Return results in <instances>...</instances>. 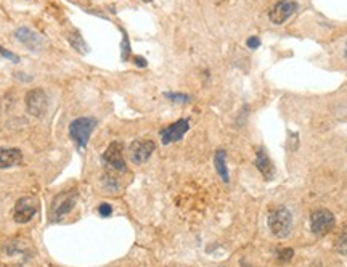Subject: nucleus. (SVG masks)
<instances>
[{
  "label": "nucleus",
  "instance_id": "nucleus-26",
  "mask_svg": "<svg viewBox=\"0 0 347 267\" xmlns=\"http://www.w3.org/2000/svg\"><path fill=\"white\" fill-rule=\"evenodd\" d=\"M143 2H151V0H143Z\"/></svg>",
  "mask_w": 347,
  "mask_h": 267
},
{
  "label": "nucleus",
  "instance_id": "nucleus-6",
  "mask_svg": "<svg viewBox=\"0 0 347 267\" xmlns=\"http://www.w3.org/2000/svg\"><path fill=\"white\" fill-rule=\"evenodd\" d=\"M39 209V201L34 197H23L16 201L13 209V219L16 224H28Z\"/></svg>",
  "mask_w": 347,
  "mask_h": 267
},
{
  "label": "nucleus",
  "instance_id": "nucleus-22",
  "mask_svg": "<svg viewBox=\"0 0 347 267\" xmlns=\"http://www.w3.org/2000/svg\"><path fill=\"white\" fill-rule=\"evenodd\" d=\"M297 145H299V137H297V134H289L288 148H289V150H296Z\"/></svg>",
  "mask_w": 347,
  "mask_h": 267
},
{
  "label": "nucleus",
  "instance_id": "nucleus-13",
  "mask_svg": "<svg viewBox=\"0 0 347 267\" xmlns=\"http://www.w3.org/2000/svg\"><path fill=\"white\" fill-rule=\"evenodd\" d=\"M23 153L18 148H0V169L20 165Z\"/></svg>",
  "mask_w": 347,
  "mask_h": 267
},
{
  "label": "nucleus",
  "instance_id": "nucleus-4",
  "mask_svg": "<svg viewBox=\"0 0 347 267\" xmlns=\"http://www.w3.org/2000/svg\"><path fill=\"white\" fill-rule=\"evenodd\" d=\"M334 224H336V217L328 209H316L310 214V230L316 236H323L331 232Z\"/></svg>",
  "mask_w": 347,
  "mask_h": 267
},
{
  "label": "nucleus",
  "instance_id": "nucleus-19",
  "mask_svg": "<svg viewBox=\"0 0 347 267\" xmlns=\"http://www.w3.org/2000/svg\"><path fill=\"white\" fill-rule=\"evenodd\" d=\"M121 47H123V58L127 60L130 55V45H129V37H127L126 31H123V45Z\"/></svg>",
  "mask_w": 347,
  "mask_h": 267
},
{
  "label": "nucleus",
  "instance_id": "nucleus-12",
  "mask_svg": "<svg viewBox=\"0 0 347 267\" xmlns=\"http://www.w3.org/2000/svg\"><path fill=\"white\" fill-rule=\"evenodd\" d=\"M255 166H257L259 172L264 175L265 180H270L273 177V165L265 148H259L257 155H255Z\"/></svg>",
  "mask_w": 347,
  "mask_h": 267
},
{
  "label": "nucleus",
  "instance_id": "nucleus-16",
  "mask_svg": "<svg viewBox=\"0 0 347 267\" xmlns=\"http://www.w3.org/2000/svg\"><path fill=\"white\" fill-rule=\"evenodd\" d=\"M294 256L293 248H278L277 250V259L278 263H289Z\"/></svg>",
  "mask_w": 347,
  "mask_h": 267
},
{
  "label": "nucleus",
  "instance_id": "nucleus-3",
  "mask_svg": "<svg viewBox=\"0 0 347 267\" xmlns=\"http://www.w3.org/2000/svg\"><path fill=\"white\" fill-rule=\"evenodd\" d=\"M96 126V119L95 118H77L69 124V135L74 140V143L77 145L79 150H82L87 147L90 134L95 129Z\"/></svg>",
  "mask_w": 347,
  "mask_h": 267
},
{
  "label": "nucleus",
  "instance_id": "nucleus-14",
  "mask_svg": "<svg viewBox=\"0 0 347 267\" xmlns=\"http://www.w3.org/2000/svg\"><path fill=\"white\" fill-rule=\"evenodd\" d=\"M214 166L217 174L221 175V179L228 184L230 182V174H228V167H227V153L223 150H217L216 156H214Z\"/></svg>",
  "mask_w": 347,
  "mask_h": 267
},
{
  "label": "nucleus",
  "instance_id": "nucleus-5",
  "mask_svg": "<svg viewBox=\"0 0 347 267\" xmlns=\"http://www.w3.org/2000/svg\"><path fill=\"white\" fill-rule=\"evenodd\" d=\"M26 110L29 114H32L35 118H42L48 108V97L44 89H32L26 94Z\"/></svg>",
  "mask_w": 347,
  "mask_h": 267
},
{
  "label": "nucleus",
  "instance_id": "nucleus-21",
  "mask_svg": "<svg viewBox=\"0 0 347 267\" xmlns=\"http://www.w3.org/2000/svg\"><path fill=\"white\" fill-rule=\"evenodd\" d=\"M0 55H2L3 58L10 60V62H13V63H20V58H18L13 52L7 50V48H3V47H0Z\"/></svg>",
  "mask_w": 347,
  "mask_h": 267
},
{
  "label": "nucleus",
  "instance_id": "nucleus-18",
  "mask_svg": "<svg viewBox=\"0 0 347 267\" xmlns=\"http://www.w3.org/2000/svg\"><path fill=\"white\" fill-rule=\"evenodd\" d=\"M336 250L343 254H347V227L344 229V232L339 235V238L336 241Z\"/></svg>",
  "mask_w": 347,
  "mask_h": 267
},
{
  "label": "nucleus",
  "instance_id": "nucleus-11",
  "mask_svg": "<svg viewBox=\"0 0 347 267\" xmlns=\"http://www.w3.org/2000/svg\"><path fill=\"white\" fill-rule=\"evenodd\" d=\"M16 39L26 45L29 50H40L44 47V39L37 33L31 31L29 28H18L15 31Z\"/></svg>",
  "mask_w": 347,
  "mask_h": 267
},
{
  "label": "nucleus",
  "instance_id": "nucleus-25",
  "mask_svg": "<svg viewBox=\"0 0 347 267\" xmlns=\"http://www.w3.org/2000/svg\"><path fill=\"white\" fill-rule=\"evenodd\" d=\"M346 58H347V45H346Z\"/></svg>",
  "mask_w": 347,
  "mask_h": 267
},
{
  "label": "nucleus",
  "instance_id": "nucleus-15",
  "mask_svg": "<svg viewBox=\"0 0 347 267\" xmlns=\"http://www.w3.org/2000/svg\"><path fill=\"white\" fill-rule=\"evenodd\" d=\"M68 40H69L71 47L74 48V50H77L79 53H82V55L89 52V47H87V44H85V40H84V37L79 31H72L68 35Z\"/></svg>",
  "mask_w": 347,
  "mask_h": 267
},
{
  "label": "nucleus",
  "instance_id": "nucleus-23",
  "mask_svg": "<svg viewBox=\"0 0 347 267\" xmlns=\"http://www.w3.org/2000/svg\"><path fill=\"white\" fill-rule=\"evenodd\" d=\"M246 45H248L249 48H257V47L260 45V39L255 37V35H252V37H249V39L246 40Z\"/></svg>",
  "mask_w": 347,
  "mask_h": 267
},
{
  "label": "nucleus",
  "instance_id": "nucleus-10",
  "mask_svg": "<svg viewBox=\"0 0 347 267\" xmlns=\"http://www.w3.org/2000/svg\"><path fill=\"white\" fill-rule=\"evenodd\" d=\"M296 10H297L296 2H291V0H280V2H277L273 5V8L270 10V13H269L270 21L275 24H283Z\"/></svg>",
  "mask_w": 347,
  "mask_h": 267
},
{
  "label": "nucleus",
  "instance_id": "nucleus-8",
  "mask_svg": "<svg viewBox=\"0 0 347 267\" xmlns=\"http://www.w3.org/2000/svg\"><path fill=\"white\" fill-rule=\"evenodd\" d=\"M103 161H105L111 169H114V171L124 172L127 166H126V161L123 156V145H121L119 142H113L106 148L105 153H103Z\"/></svg>",
  "mask_w": 347,
  "mask_h": 267
},
{
  "label": "nucleus",
  "instance_id": "nucleus-17",
  "mask_svg": "<svg viewBox=\"0 0 347 267\" xmlns=\"http://www.w3.org/2000/svg\"><path fill=\"white\" fill-rule=\"evenodd\" d=\"M164 95H166V99L172 100V101H175V103H188V101H191V97H190V95H187V94L166 92Z\"/></svg>",
  "mask_w": 347,
  "mask_h": 267
},
{
  "label": "nucleus",
  "instance_id": "nucleus-27",
  "mask_svg": "<svg viewBox=\"0 0 347 267\" xmlns=\"http://www.w3.org/2000/svg\"><path fill=\"white\" fill-rule=\"evenodd\" d=\"M243 266H245V267H251V266H246V264H243Z\"/></svg>",
  "mask_w": 347,
  "mask_h": 267
},
{
  "label": "nucleus",
  "instance_id": "nucleus-1",
  "mask_svg": "<svg viewBox=\"0 0 347 267\" xmlns=\"http://www.w3.org/2000/svg\"><path fill=\"white\" fill-rule=\"evenodd\" d=\"M76 201H77V190L74 189L58 193V195L53 198L52 206H50V221L60 222L64 216H68L72 211V208L76 206Z\"/></svg>",
  "mask_w": 347,
  "mask_h": 267
},
{
  "label": "nucleus",
  "instance_id": "nucleus-24",
  "mask_svg": "<svg viewBox=\"0 0 347 267\" xmlns=\"http://www.w3.org/2000/svg\"><path fill=\"white\" fill-rule=\"evenodd\" d=\"M135 65L140 66V68H147V60L143 57H135Z\"/></svg>",
  "mask_w": 347,
  "mask_h": 267
},
{
  "label": "nucleus",
  "instance_id": "nucleus-2",
  "mask_svg": "<svg viewBox=\"0 0 347 267\" xmlns=\"http://www.w3.org/2000/svg\"><path fill=\"white\" fill-rule=\"evenodd\" d=\"M269 229L277 238H286L293 230V216L289 209L277 208L269 214Z\"/></svg>",
  "mask_w": 347,
  "mask_h": 267
},
{
  "label": "nucleus",
  "instance_id": "nucleus-20",
  "mask_svg": "<svg viewBox=\"0 0 347 267\" xmlns=\"http://www.w3.org/2000/svg\"><path fill=\"white\" fill-rule=\"evenodd\" d=\"M98 214L103 216V217L111 216V214H113V206L109 204V203H101V204L98 206Z\"/></svg>",
  "mask_w": 347,
  "mask_h": 267
},
{
  "label": "nucleus",
  "instance_id": "nucleus-7",
  "mask_svg": "<svg viewBox=\"0 0 347 267\" xmlns=\"http://www.w3.org/2000/svg\"><path fill=\"white\" fill-rule=\"evenodd\" d=\"M155 151V142L153 140H145V138H140L130 143L129 147V155L130 160L135 163V165H143L150 160V156L153 155Z\"/></svg>",
  "mask_w": 347,
  "mask_h": 267
},
{
  "label": "nucleus",
  "instance_id": "nucleus-9",
  "mask_svg": "<svg viewBox=\"0 0 347 267\" xmlns=\"http://www.w3.org/2000/svg\"><path fill=\"white\" fill-rule=\"evenodd\" d=\"M190 129V124H188V119H179L177 123L167 126L166 129L161 131V142L162 145H169L174 142L182 140V137L185 135Z\"/></svg>",
  "mask_w": 347,
  "mask_h": 267
}]
</instances>
